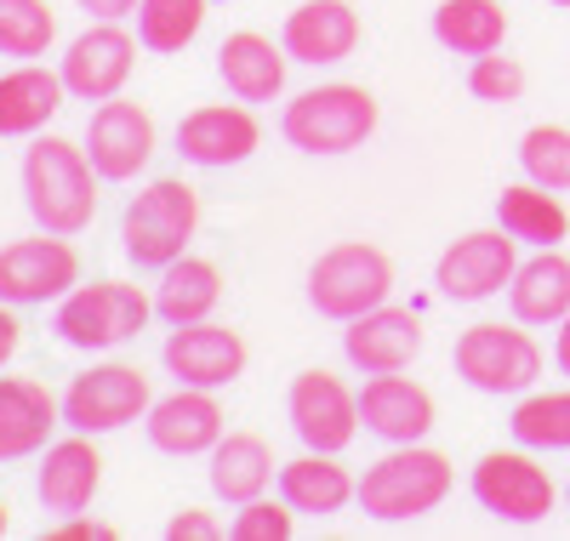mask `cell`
Returning <instances> with one entry per match:
<instances>
[{
	"label": "cell",
	"mask_w": 570,
	"mask_h": 541,
	"mask_svg": "<svg viewBox=\"0 0 570 541\" xmlns=\"http://www.w3.org/2000/svg\"><path fill=\"white\" fill-rule=\"evenodd\" d=\"M58 18L46 0H0V58H46Z\"/></svg>",
	"instance_id": "d6a6232c"
},
{
	"label": "cell",
	"mask_w": 570,
	"mask_h": 541,
	"mask_svg": "<svg viewBox=\"0 0 570 541\" xmlns=\"http://www.w3.org/2000/svg\"><path fill=\"white\" fill-rule=\"evenodd\" d=\"M416 348H422V319L411 308H389V303L360 314V319H348V331H343V354L365 376L405 371L416 360Z\"/></svg>",
	"instance_id": "e0dca14e"
},
{
	"label": "cell",
	"mask_w": 570,
	"mask_h": 541,
	"mask_svg": "<svg viewBox=\"0 0 570 541\" xmlns=\"http://www.w3.org/2000/svg\"><path fill=\"white\" fill-rule=\"evenodd\" d=\"M553 479L548 468H537V456L525 451H491L473 468V502L485 513H497L502 524H542L553 513Z\"/></svg>",
	"instance_id": "30bf717a"
},
{
	"label": "cell",
	"mask_w": 570,
	"mask_h": 541,
	"mask_svg": "<svg viewBox=\"0 0 570 541\" xmlns=\"http://www.w3.org/2000/svg\"><path fill=\"white\" fill-rule=\"evenodd\" d=\"M18 342H23V325L12 319V303H0V365L18 354Z\"/></svg>",
	"instance_id": "f35d334b"
},
{
	"label": "cell",
	"mask_w": 570,
	"mask_h": 541,
	"mask_svg": "<svg viewBox=\"0 0 570 541\" xmlns=\"http://www.w3.org/2000/svg\"><path fill=\"white\" fill-rule=\"evenodd\" d=\"M200 23H206V0H137V40L160 58L183 52L200 35Z\"/></svg>",
	"instance_id": "4dcf8cb0"
},
{
	"label": "cell",
	"mask_w": 570,
	"mask_h": 541,
	"mask_svg": "<svg viewBox=\"0 0 570 541\" xmlns=\"http://www.w3.org/2000/svg\"><path fill=\"white\" fill-rule=\"evenodd\" d=\"M268 484H274V451L257 433H223L212 445V490L223 502H234V508L257 502Z\"/></svg>",
	"instance_id": "4316f807"
},
{
	"label": "cell",
	"mask_w": 570,
	"mask_h": 541,
	"mask_svg": "<svg viewBox=\"0 0 570 541\" xmlns=\"http://www.w3.org/2000/svg\"><path fill=\"white\" fill-rule=\"evenodd\" d=\"M63 91H69L63 75L35 69V63L0 75V137H29V131H40L46 120L63 109Z\"/></svg>",
	"instance_id": "484cf974"
},
{
	"label": "cell",
	"mask_w": 570,
	"mask_h": 541,
	"mask_svg": "<svg viewBox=\"0 0 570 541\" xmlns=\"http://www.w3.org/2000/svg\"><path fill=\"white\" fill-rule=\"evenodd\" d=\"M46 541H115V530L109 524H98V519H63L58 530H46Z\"/></svg>",
	"instance_id": "74e56055"
},
{
	"label": "cell",
	"mask_w": 570,
	"mask_h": 541,
	"mask_svg": "<svg viewBox=\"0 0 570 541\" xmlns=\"http://www.w3.org/2000/svg\"><path fill=\"white\" fill-rule=\"evenodd\" d=\"M279 131L303 155H348L376 131V97L365 86H348V80L314 86V91L285 104Z\"/></svg>",
	"instance_id": "7a4b0ae2"
},
{
	"label": "cell",
	"mask_w": 570,
	"mask_h": 541,
	"mask_svg": "<svg viewBox=\"0 0 570 541\" xmlns=\"http://www.w3.org/2000/svg\"><path fill=\"white\" fill-rule=\"evenodd\" d=\"M519 166H525L531 183L564 194L570 188V126H531L525 142H519Z\"/></svg>",
	"instance_id": "836d02e7"
},
{
	"label": "cell",
	"mask_w": 570,
	"mask_h": 541,
	"mask_svg": "<svg viewBox=\"0 0 570 541\" xmlns=\"http://www.w3.org/2000/svg\"><path fill=\"white\" fill-rule=\"evenodd\" d=\"M223 530H217V519H206V513H195V508H183L171 524H166V541H217Z\"/></svg>",
	"instance_id": "8d00e7d4"
},
{
	"label": "cell",
	"mask_w": 570,
	"mask_h": 541,
	"mask_svg": "<svg viewBox=\"0 0 570 541\" xmlns=\"http://www.w3.org/2000/svg\"><path fill=\"white\" fill-rule=\"evenodd\" d=\"M75 285H80V257H75L69 234H52V228H46L40 239L0 245V303L35 308V303L69 297Z\"/></svg>",
	"instance_id": "ba28073f"
},
{
	"label": "cell",
	"mask_w": 570,
	"mask_h": 541,
	"mask_svg": "<svg viewBox=\"0 0 570 541\" xmlns=\"http://www.w3.org/2000/svg\"><path fill=\"white\" fill-rule=\"evenodd\" d=\"M75 7L91 18H126V12H137V0H75Z\"/></svg>",
	"instance_id": "ab89813d"
},
{
	"label": "cell",
	"mask_w": 570,
	"mask_h": 541,
	"mask_svg": "<svg viewBox=\"0 0 570 541\" xmlns=\"http://www.w3.org/2000/svg\"><path fill=\"white\" fill-rule=\"evenodd\" d=\"M149 416V376L137 365H91L63 393V422L75 433H115Z\"/></svg>",
	"instance_id": "9c48e42d"
},
{
	"label": "cell",
	"mask_w": 570,
	"mask_h": 541,
	"mask_svg": "<svg viewBox=\"0 0 570 541\" xmlns=\"http://www.w3.org/2000/svg\"><path fill=\"white\" fill-rule=\"evenodd\" d=\"M0 535H7V502H0Z\"/></svg>",
	"instance_id": "b9f144b4"
},
{
	"label": "cell",
	"mask_w": 570,
	"mask_h": 541,
	"mask_svg": "<svg viewBox=\"0 0 570 541\" xmlns=\"http://www.w3.org/2000/svg\"><path fill=\"white\" fill-rule=\"evenodd\" d=\"M149 314H155V303L137 285L91 279V285H75L58 303V336L69 348H120V342H131L149 325Z\"/></svg>",
	"instance_id": "8992f818"
},
{
	"label": "cell",
	"mask_w": 570,
	"mask_h": 541,
	"mask_svg": "<svg viewBox=\"0 0 570 541\" xmlns=\"http://www.w3.org/2000/svg\"><path fill=\"white\" fill-rule=\"evenodd\" d=\"M257 137H263V131H257V120H252L240 104H206V109H195V115L177 120V155H183L188 166L217 171V166L252 160Z\"/></svg>",
	"instance_id": "2e32d148"
},
{
	"label": "cell",
	"mask_w": 570,
	"mask_h": 541,
	"mask_svg": "<svg viewBox=\"0 0 570 541\" xmlns=\"http://www.w3.org/2000/svg\"><path fill=\"white\" fill-rule=\"evenodd\" d=\"M234 541H285L292 535V502H240V513H234Z\"/></svg>",
	"instance_id": "d590c367"
},
{
	"label": "cell",
	"mask_w": 570,
	"mask_h": 541,
	"mask_svg": "<svg viewBox=\"0 0 570 541\" xmlns=\"http://www.w3.org/2000/svg\"><path fill=\"white\" fill-rule=\"evenodd\" d=\"M285 411H292V427L308 451H343L360 433V393H348L331 371H303Z\"/></svg>",
	"instance_id": "4fadbf2b"
},
{
	"label": "cell",
	"mask_w": 570,
	"mask_h": 541,
	"mask_svg": "<svg viewBox=\"0 0 570 541\" xmlns=\"http://www.w3.org/2000/svg\"><path fill=\"white\" fill-rule=\"evenodd\" d=\"M394 291V263L365 239H343L308 268V303L325 319H360L371 308H383Z\"/></svg>",
	"instance_id": "5b68a950"
},
{
	"label": "cell",
	"mask_w": 570,
	"mask_h": 541,
	"mask_svg": "<svg viewBox=\"0 0 570 541\" xmlns=\"http://www.w3.org/2000/svg\"><path fill=\"white\" fill-rule=\"evenodd\" d=\"M23 206L40 228L80 234L98 217V166L69 137H40L23 155Z\"/></svg>",
	"instance_id": "6da1fadb"
},
{
	"label": "cell",
	"mask_w": 570,
	"mask_h": 541,
	"mask_svg": "<svg viewBox=\"0 0 570 541\" xmlns=\"http://www.w3.org/2000/svg\"><path fill=\"white\" fill-rule=\"evenodd\" d=\"M434 35H440V46H451L462 58H485L508 35V12H502V0H440Z\"/></svg>",
	"instance_id": "f1b7e54d"
},
{
	"label": "cell",
	"mask_w": 570,
	"mask_h": 541,
	"mask_svg": "<svg viewBox=\"0 0 570 541\" xmlns=\"http://www.w3.org/2000/svg\"><path fill=\"white\" fill-rule=\"evenodd\" d=\"M553 7H570V0H553Z\"/></svg>",
	"instance_id": "7bdbcfd3"
},
{
	"label": "cell",
	"mask_w": 570,
	"mask_h": 541,
	"mask_svg": "<svg viewBox=\"0 0 570 541\" xmlns=\"http://www.w3.org/2000/svg\"><path fill=\"white\" fill-rule=\"evenodd\" d=\"M508 308L519 325H559L570 314V257H559V245H542L531 263H519Z\"/></svg>",
	"instance_id": "603a6c76"
},
{
	"label": "cell",
	"mask_w": 570,
	"mask_h": 541,
	"mask_svg": "<svg viewBox=\"0 0 570 541\" xmlns=\"http://www.w3.org/2000/svg\"><path fill=\"white\" fill-rule=\"evenodd\" d=\"M360 508L383 524H405V519H422L434 513L445 496H451V462L440 451H422V445H400L394 456L371 462L365 479H360Z\"/></svg>",
	"instance_id": "3957f363"
},
{
	"label": "cell",
	"mask_w": 570,
	"mask_h": 541,
	"mask_svg": "<svg viewBox=\"0 0 570 541\" xmlns=\"http://www.w3.org/2000/svg\"><path fill=\"white\" fill-rule=\"evenodd\" d=\"M468 91L480 97V104H519V91H525V63H519V58H502V46H497V52L473 58Z\"/></svg>",
	"instance_id": "e575fe53"
},
{
	"label": "cell",
	"mask_w": 570,
	"mask_h": 541,
	"mask_svg": "<svg viewBox=\"0 0 570 541\" xmlns=\"http://www.w3.org/2000/svg\"><path fill=\"white\" fill-rule=\"evenodd\" d=\"M217 75H223V86L240 97V104H268V97H279V86H285V58L274 52V40H263L257 29H240V35L223 40Z\"/></svg>",
	"instance_id": "d4e9b609"
},
{
	"label": "cell",
	"mask_w": 570,
	"mask_h": 541,
	"mask_svg": "<svg viewBox=\"0 0 570 541\" xmlns=\"http://www.w3.org/2000/svg\"><path fill=\"white\" fill-rule=\"evenodd\" d=\"M86 155H91V166H98V177L126 183L155 155V120L137 104L109 97V104H98V115H91V126H86Z\"/></svg>",
	"instance_id": "9a60e30c"
},
{
	"label": "cell",
	"mask_w": 570,
	"mask_h": 541,
	"mask_svg": "<svg viewBox=\"0 0 570 541\" xmlns=\"http://www.w3.org/2000/svg\"><path fill=\"white\" fill-rule=\"evenodd\" d=\"M360 46V12L348 7V0H308V7H297L292 18H285V58L292 63H343L354 58Z\"/></svg>",
	"instance_id": "ffe728a7"
},
{
	"label": "cell",
	"mask_w": 570,
	"mask_h": 541,
	"mask_svg": "<svg viewBox=\"0 0 570 541\" xmlns=\"http://www.w3.org/2000/svg\"><path fill=\"white\" fill-rule=\"evenodd\" d=\"M195 223H200V200H195V188L177 183V177H160L137 194V200L126 206V223H120V239H126V257L131 268H171L183 252H188V239H195Z\"/></svg>",
	"instance_id": "277c9868"
},
{
	"label": "cell",
	"mask_w": 570,
	"mask_h": 541,
	"mask_svg": "<svg viewBox=\"0 0 570 541\" xmlns=\"http://www.w3.org/2000/svg\"><path fill=\"white\" fill-rule=\"evenodd\" d=\"M513 245L519 239L508 228H473V234H462L451 252L440 257V268H434L440 297H451V303H485V297H497V291H508L513 274H519Z\"/></svg>",
	"instance_id": "8fae6325"
},
{
	"label": "cell",
	"mask_w": 570,
	"mask_h": 541,
	"mask_svg": "<svg viewBox=\"0 0 570 541\" xmlns=\"http://www.w3.org/2000/svg\"><path fill=\"white\" fill-rule=\"evenodd\" d=\"M564 502H570V484H564Z\"/></svg>",
	"instance_id": "ee69618b"
},
{
	"label": "cell",
	"mask_w": 570,
	"mask_h": 541,
	"mask_svg": "<svg viewBox=\"0 0 570 541\" xmlns=\"http://www.w3.org/2000/svg\"><path fill=\"white\" fill-rule=\"evenodd\" d=\"M98 484H104V456L91 451V433H75V439H58V445H46V462H40V508L46 513H86L91 496H98Z\"/></svg>",
	"instance_id": "44dd1931"
},
{
	"label": "cell",
	"mask_w": 570,
	"mask_h": 541,
	"mask_svg": "<svg viewBox=\"0 0 570 541\" xmlns=\"http://www.w3.org/2000/svg\"><path fill=\"white\" fill-rule=\"evenodd\" d=\"M513 439L525 451H570V387L564 393H531L513 411Z\"/></svg>",
	"instance_id": "1f68e13d"
},
{
	"label": "cell",
	"mask_w": 570,
	"mask_h": 541,
	"mask_svg": "<svg viewBox=\"0 0 570 541\" xmlns=\"http://www.w3.org/2000/svg\"><path fill=\"white\" fill-rule=\"evenodd\" d=\"M58 427L52 393L29 376H0V462H18L46 451V439Z\"/></svg>",
	"instance_id": "7402d4cb"
},
{
	"label": "cell",
	"mask_w": 570,
	"mask_h": 541,
	"mask_svg": "<svg viewBox=\"0 0 570 541\" xmlns=\"http://www.w3.org/2000/svg\"><path fill=\"white\" fill-rule=\"evenodd\" d=\"M160 360L188 387H228L234 376L246 371V342H240V331H228V325L195 319V325H171Z\"/></svg>",
	"instance_id": "5bb4252c"
},
{
	"label": "cell",
	"mask_w": 570,
	"mask_h": 541,
	"mask_svg": "<svg viewBox=\"0 0 570 541\" xmlns=\"http://www.w3.org/2000/svg\"><path fill=\"white\" fill-rule=\"evenodd\" d=\"M497 223H502L513 239H525V245H559V239L570 234V212L553 200V188H542V183L502 188Z\"/></svg>",
	"instance_id": "f546056e"
},
{
	"label": "cell",
	"mask_w": 570,
	"mask_h": 541,
	"mask_svg": "<svg viewBox=\"0 0 570 541\" xmlns=\"http://www.w3.org/2000/svg\"><path fill=\"white\" fill-rule=\"evenodd\" d=\"M149 445L166 456H200L223 439V405L212 400V387H177L171 400L149 405Z\"/></svg>",
	"instance_id": "ac0fdd59"
},
{
	"label": "cell",
	"mask_w": 570,
	"mask_h": 541,
	"mask_svg": "<svg viewBox=\"0 0 570 541\" xmlns=\"http://www.w3.org/2000/svg\"><path fill=\"white\" fill-rule=\"evenodd\" d=\"M553 365H559V371L570 376V314L559 319V342H553Z\"/></svg>",
	"instance_id": "60d3db41"
},
{
	"label": "cell",
	"mask_w": 570,
	"mask_h": 541,
	"mask_svg": "<svg viewBox=\"0 0 570 541\" xmlns=\"http://www.w3.org/2000/svg\"><path fill=\"white\" fill-rule=\"evenodd\" d=\"M360 422L376 439H389V445H416V439L434 427V400H428V387H416L411 376L383 371L360 387Z\"/></svg>",
	"instance_id": "d6986e66"
},
{
	"label": "cell",
	"mask_w": 570,
	"mask_h": 541,
	"mask_svg": "<svg viewBox=\"0 0 570 541\" xmlns=\"http://www.w3.org/2000/svg\"><path fill=\"white\" fill-rule=\"evenodd\" d=\"M456 376L480 393H531L542 376V348L519 325H468L456 336Z\"/></svg>",
	"instance_id": "52a82bcc"
},
{
	"label": "cell",
	"mask_w": 570,
	"mask_h": 541,
	"mask_svg": "<svg viewBox=\"0 0 570 541\" xmlns=\"http://www.w3.org/2000/svg\"><path fill=\"white\" fill-rule=\"evenodd\" d=\"M223 297V274L206 263V257H177L171 268H160V291H155V314L166 325H195L217 308Z\"/></svg>",
	"instance_id": "83f0119b"
},
{
	"label": "cell",
	"mask_w": 570,
	"mask_h": 541,
	"mask_svg": "<svg viewBox=\"0 0 570 541\" xmlns=\"http://www.w3.org/2000/svg\"><path fill=\"white\" fill-rule=\"evenodd\" d=\"M354 490L360 484L348 479V468L337 462V451H308V456L279 468V496L292 502V513H314V519L343 513Z\"/></svg>",
	"instance_id": "cb8c5ba5"
},
{
	"label": "cell",
	"mask_w": 570,
	"mask_h": 541,
	"mask_svg": "<svg viewBox=\"0 0 570 541\" xmlns=\"http://www.w3.org/2000/svg\"><path fill=\"white\" fill-rule=\"evenodd\" d=\"M131 63H137V40L115 18H104L98 29L75 35L58 75H63L69 97H80V104H109V97H120V86L131 80Z\"/></svg>",
	"instance_id": "7c38bea8"
}]
</instances>
